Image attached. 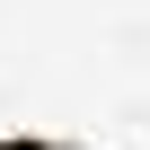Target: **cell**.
Instances as JSON below:
<instances>
[{
    "instance_id": "cell-1",
    "label": "cell",
    "mask_w": 150,
    "mask_h": 150,
    "mask_svg": "<svg viewBox=\"0 0 150 150\" xmlns=\"http://www.w3.org/2000/svg\"><path fill=\"white\" fill-rule=\"evenodd\" d=\"M0 150H71V141H44V132H0Z\"/></svg>"
}]
</instances>
